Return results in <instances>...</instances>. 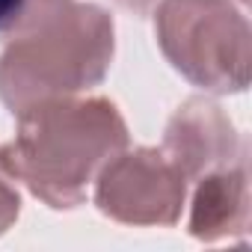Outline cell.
Wrapping results in <instances>:
<instances>
[{
	"label": "cell",
	"mask_w": 252,
	"mask_h": 252,
	"mask_svg": "<svg viewBox=\"0 0 252 252\" xmlns=\"http://www.w3.org/2000/svg\"><path fill=\"white\" fill-rule=\"evenodd\" d=\"M12 30H18V36H12L0 60V95L12 110H21L36 98V92L48 95L83 89L80 77L63 60L83 71L89 83H98L113 54V42H95L83 48V39L113 30L98 6H71L68 0H36L33 9L27 6L24 18Z\"/></svg>",
	"instance_id": "6da1fadb"
},
{
	"label": "cell",
	"mask_w": 252,
	"mask_h": 252,
	"mask_svg": "<svg viewBox=\"0 0 252 252\" xmlns=\"http://www.w3.org/2000/svg\"><path fill=\"white\" fill-rule=\"evenodd\" d=\"M125 143V125L113 104H48L33 107V113L21 119V137L0 152V158L33 187L36 196L54 202L60 163L63 155H68V178L80 199L98 163Z\"/></svg>",
	"instance_id": "7a4b0ae2"
},
{
	"label": "cell",
	"mask_w": 252,
	"mask_h": 252,
	"mask_svg": "<svg viewBox=\"0 0 252 252\" xmlns=\"http://www.w3.org/2000/svg\"><path fill=\"white\" fill-rule=\"evenodd\" d=\"M30 6V0H0V33L12 30Z\"/></svg>",
	"instance_id": "3957f363"
},
{
	"label": "cell",
	"mask_w": 252,
	"mask_h": 252,
	"mask_svg": "<svg viewBox=\"0 0 252 252\" xmlns=\"http://www.w3.org/2000/svg\"><path fill=\"white\" fill-rule=\"evenodd\" d=\"M15 214H18V196L3 184V178H0V231L12 222Z\"/></svg>",
	"instance_id": "277c9868"
}]
</instances>
